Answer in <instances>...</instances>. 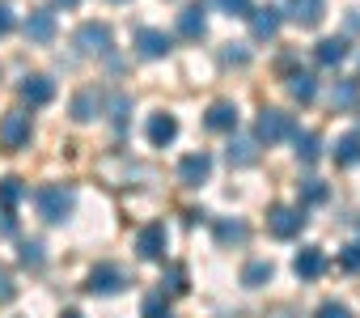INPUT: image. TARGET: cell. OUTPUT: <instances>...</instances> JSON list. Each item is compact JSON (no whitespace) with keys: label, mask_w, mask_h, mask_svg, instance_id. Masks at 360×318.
Instances as JSON below:
<instances>
[{"label":"cell","mask_w":360,"mask_h":318,"mask_svg":"<svg viewBox=\"0 0 360 318\" xmlns=\"http://www.w3.org/2000/svg\"><path fill=\"white\" fill-rule=\"evenodd\" d=\"M280 22H284V9H250V34L259 39V43H267V39H276L280 34Z\"/></svg>","instance_id":"10"},{"label":"cell","mask_w":360,"mask_h":318,"mask_svg":"<svg viewBox=\"0 0 360 318\" xmlns=\"http://www.w3.org/2000/svg\"><path fill=\"white\" fill-rule=\"evenodd\" d=\"M43 259H47L43 255V242H22V263L26 267H43Z\"/></svg>","instance_id":"30"},{"label":"cell","mask_w":360,"mask_h":318,"mask_svg":"<svg viewBox=\"0 0 360 318\" xmlns=\"http://www.w3.org/2000/svg\"><path fill=\"white\" fill-rule=\"evenodd\" d=\"M343 267H347V272H360V242L343 246Z\"/></svg>","instance_id":"35"},{"label":"cell","mask_w":360,"mask_h":318,"mask_svg":"<svg viewBox=\"0 0 360 318\" xmlns=\"http://www.w3.org/2000/svg\"><path fill=\"white\" fill-rule=\"evenodd\" d=\"M288 18H292L297 26H318V22L326 18V0H292Z\"/></svg>","instance_id":"17"},{"label":"cell","mask_w":360,"mask_h":318,"mask_svg":"<svg viewBox=\"0 0 360 318\" xmlns=\"http://www.w3.org/2000/svg\"><path fill=\"white\" fill-rule=\"evenodd\" d=\"M284 136H292V119H288L284 110L267 106V110L259 115V123H255V140H263V144H276V140H284Z\"/></svg>","instance_id":"4"},{"label":"cell","mask_w":360,"mask_h":318,"mask_svg":"<svg viewBox=\"0 0 360 318\" xmlns=\"http://www.w3.org/2000/svg\"><path fill=\"white\" fill-rule=\"evenodd\" d=\"M85 288H89L94 297H110V293H123V288H127V276H123V267H115V263H98V267L89 272Z\"/></svg>","instance_id":"2"},{"label":"cell","mask_w":360,"mask_h":318,"mask_svg":"<svg viewBox=\"0 0 360 318\" xmlns=\"http://www.w3.org/2000/svg\"><path fill=\"white\" fill-rule=\"evenodd\" d=\"M127 110H131V98H127V94H115V98H110V115H115V123H123Z\"/></svg>","instance_id":"34"},{"label":"cell","mask_w":360,"mask_h":318,"mask_svg":"<svg viewBox=\"0 0 360 318\" xmlns=\"http://www.w3.org/2000/svg\"><path fill=\"white\" fill-rule=\"evenodd\" d=\"M204 123L212 132H238V106L233 102H212L208 115H204Z\"/></svg>","instance_id":"16"},{"label":"cell","mask_w":360,"mask_h":318,"mask_svg":"<svg viewBox=\"0 0 360 318\" xmlns=\"http://www.w3.org/2000/svg\"><path fill=\"white\" fill-rule=\"evenodd\" d=\"M144 132H148V144H153V148H165V144H174V136H178V119H174L169 110H157Z\"/></svg>","instance_id":"11"},{"label":"cell","mask_w":360,"mask_h":318,"mask_svg":"<svg viewBox=\"0 0 360 318\" xmlns=\"http://www.w3.org/2000/svg\"><path fill=\"white\" fill-rule=\"evenodd\" d=\"M314 318H352V310H347L343 301H326V305H318Z\"/></svg>","instance_id":"33"},{"label":"cell","mask_w":360,"mask_h":318,"mask_svg":"<svg viewBox=\"0 0 360 318\" xmlns=\"http://www.w3.org/2000/svg\"><path fill=\"white\" fill-rule=\"evenodd\" d=\"M292 272H297V280H318L326 272V255L318 246H301L297 259H292Z\"/></svg>","instance_id":"12"},{"label":"cell","mask_w":360,"mask_h":318,"mask_svg":"<svg viewBox=\"0 0 360 318\" xmlns=\"http://www.w3.org/2000/svg\"><path fill=\"white\" fill-rule=\"evenodd\" d=\"M288 94H292L297 102H314V98H318V81H314L309 72H292V77H288Z\"/></svg>","instance_id":"23"},{"label":"cell","mask_w":360,"mask_h":318,"mask_svg":"<svg viewBox=\"0 0 360 318\" xmlns=\"http://www.w3.org/2000/svg\"><path fill=\"white\" fill-rule=\"evenodd\" d=\"M115 5H123V0H115Z\"/></svg>","instance_id":"41"},{"label":"cell","mask_w":360,"mask_h":318,"mask_svg":"<svg viewBox=\"0 0 360 318\" xmlns=\"http://www.w3.org/2000/svg\"><path fill=\"white\" fill-rule=\"evenodd\" d=\"M314 56H318V64L335 68V64H343V60H347V39H322Z\"/></svg>","instance_id":"21"},{"label":"cell","mask_w":360,"mask_h":318,"mask_svg":"<svg viewBox=\"0 0 360 318\" xmlns=\"http://www.w3.org/2000/svg\"><path fill=\"white\" fill-rule=\"evenodd\" d=\"M22 98H26L30 106H47V102L56 98V81H51V77H43V72H34V77H26V81H22Z\"/></svg>","instance_id":"14"},{"label":"cell","mask_w":360,"mask_h":318,"mask_svg":"<svg viewBox=\"0 0 360 318\" xmlns=\"http://www.w3.org/2000/svg\"><path fill=\"white\" fill-rule=\"evenodd\" d=\"M161 284H169V293H187V267H169V276Z\"/></svg>","instance_id":"32"},{"label":"cell","mask_w":360,"mask_h":318,"mask_svg":"<svg viewBox=\"0 0 360 318\" xmlns=\"http://www.w3.org/2000/svg\"><path fill=\"white\" fill-rule=\"evenodd\" d=\"M94 115H98V89H81L77 102H72V119L77 123H89Z\"/></svg>","instance_id":"25"},{"label":"cell","mask_w":360,"mask_h":318,"mask_svg":"<svg viewBox=\"0 0 360 318\" xmlns=\"http://www.w3.org/2000/svg\"><path fill=\"white\" fill-rule=\"evenodd\" d=\"M326 196H330V191H326L322 179H305V183H301V204H326Z\"/></svg>","instance_id":"28"},{"label":"cell","mask_w":360,"mask_h":318,"mask_svg":"<svg viewBox=\"0 0 360 318\" xmlns=\"http://www.w3.org/2000/svg\"><path fill=\"white\" fill-rule=\"evenodd\" d=\"M204 30H208V18H204L200 5H187L183 13H178V34L183 39H204Z\"/></svg>","instance_id":"18"},{"label":"cell","mask_w":360,"mask_h":318,"mask_svg":"<svg viewBox=\"0 0 360 318\" xmlns=\"http://www.w3.org/2000/svg\"><path fill=\"white\" fill-rule=\"evenodd\" d=\"M169 47H174V39H169L165 30H157V26L136 30V51H140L144 60H161V56H169Z\"/></svg>","instance_id":"8"},{"label":"cell","mask_w":360,"mask_h":318,"mask_svg":"<svg viewBox=\"0 0 360 318\" xmlns=\"http://www.w3.org/2000/svg\"><path fill=\"white\" fill-rule=\"evenodd\" d=\"M140 318H169L165 293H153V297H144V305H140Z\"/></svg>","instance_id":"29"},{"label":"cell","mask_w":360,"mask_h":318,"mask_svg":"<svg viewBox=\"0 0 360 318\" xmlns=\"http://www.w3.org/2000/svg\"><path fill=\"white\" fill-rule=\"evenodd\" d=\"M217 5H221L229 18H250V9H255L250 0H217Z\"/></svg>","instance_id":"31"},{"label":"cell","mask_w":360,"mask_h":318,"mask_svg":"<svg viewBox=\"0 0 360 318\" xmlns=\"http://www.w3.org/2000/svg\"><path fill=\"white\" fill-rule=\"evenodd\" d=\"M5 301H13V280L0 272V305H5Z\"/></svg>","instance_id":"37"},{"label":"cell","mask_w":360,"mask_h":318,"mask_svg":"<svg viewBox=\"0 0 360 318\" xmlns=\"http://www.w3.org/2000/svg\"><path fill=\"white\" fill-rule=\"evenodd\" d=\"M22 200H26V183H22L18 174L0 179V212H13V208H18Z\"/></svg>","instance_id":"19"},{"label":"cell","mask_w":360,"mask_h":318,"mask_svg":"<svg viewBox=\"0 0 360 318\" xmlns=\"http://www.w3.org/2000/svg\"><path fill=\"white\" fill-rule=\"evenodd\" d=\"M165 246H169V234H165V225H144L140 234H136V255L140 259H148V263H157V259H165Z\"/></svg>","instance_id":"6"},{"label":"cell","mask_w":360,"mask_h":318,"mask_svg":"<svg viewBox=\"0 0 360 318\" xmlns=\"http://www.w3.org/2000/svg\"><path fill=\"white\" fill-rule=\"evenodd\" d=\"M301 225H305V208H288V204H276L271 212H267V229L276 234V238H297L301 234Z\"/></svg>","instance_id":"5"},{"label":"cell","mask_w":360,"mask_h":318,"mask_svg":"<svg viewBox=\"0 0 360 318\" xmlns=\"http://www.w3.org/2000/svg\"><path fill=\"white\" fill-rule=\"evenodd\" d=\"M208 174H212V157L208 153H187L183 162H178V179H183V187H200V183H208Z\"/></svg>","instance_id":"9"},{"label":"cell","mask_w":360,"mask_h":318,"mask_svg":"<svg viewBox=\"0 0 360 318\" xmlns=\"http://www.w3.org/2000/svg\"><path fill=\"white\" fill-rule=\"evenodd\" d=\"M60 318H81V310H64V314H60Z\"/></svg>","instance_id":"40"},{"label":"cell","mask_w":360,"mask_h":318,"mask_svg":"<svg viewBox=\"0 0 360 318\" xmlns=\"http://www.w3.org/2000/svg\"><path fill=\"white\" fill-rule=\"evenodd\" d=\"M0 144H5L9 153H18L22 144H30V115L26 110H9L5 119H0Z\"/></svg>","instance_id":"3"},{"label":"cell","mask_w":360,"mask_h":318,"mask_svg":"<svg viewBox=\"0 0 360 318\" xmlns=\"http://www.w3.org/2000/svg\"><path fill=\"white\" fill-rule=\"evenodd\" d=\"M356 98H360V81H335V89H330V106L335 110H347V106H356Z\"/></svg>","instance_id":"22"},{"label":"cell","mask_w":360,"mask_h":318,"mask_svg":"<svg viewBox=\"0 0 360 318\" xmlns=\"http://www.w3.org/2000/svg\"><path fill=\"white\" fill-rule=\"evenodd\" d=\"M271 276H276L271 259H255V263H246V272H242V284H246V288H259V284H267Z\"/></svg>","instance_id":"24"},{"label":"cell","mask_w":360,"mask_h":318,"mask_svg":"<svg viewBox=\"0 0 360 318\" xmlns=\"http://www.w3.org/2000/svg\"><path fill=\"white\" fill-rule=\"evenodd\" d=\"M225 157H229V166H255L259 162V140H250V136H233L229 140V148H225Z\"/></svg>","instance_id":"15"},{"label":"cell","mask_w":360,"mask_h":318,"mask_svg":"<svg viewBox=\"0 0 360 318\" xmlns=\"http://www.w3.org/2000/svg\"><path fill=\"white\" fill-rule=\"evenodd\" d=\"M34 204H39V217H43V221L60 225V221H68V217H72V208H77V196H72V187H60V183H51V187H39Z\"/></svg>","instance_id":"1"},{"label":"cell","mask_w":360,"mask_h":318,"mask_svg":"<svg viewBox=\"0 0 360 318\" xmlns=\"http://www.w3.org/2000/svg\"><path fill=\"white\" fill-rule=\"evenodd\" d=\"M292 140H297V157H301V162H318V153H322L318 148L322 144L318 132H292Z\"/></svg>","instance_id":"26"},{"label":"cell","mask_w":360,"mask_h":318,"mask_svg":"<svg viewBox=\"0 0 360 318\" xmlns=\"http://www.w3.org/2000/svg\"><path fill=\"white\" fill-rule=\"evenodd\" d=\"M9 30H13V9L0 0V34H9Z\"/></svg>","instance_id":"36"},{"label":"cell","mask_w":360,"mask_h":318,"mask_svg":"<svg viewBox=\"0 0 360 318\" xmlns=\"http://www.w3.org/2000/svg\"><path fill=\"white\" fill-rule=\"evenodd\" d=\"M335 162L339 166H356L360 162V132H343L335 140Z\"/></svg>","instance_id":"20"},{"label":"cell","mask_w":360,"mask_h":318,"mask_svg":"<svg viewBox=\"0 0 360 318\" xmlns=\"http://www.w3.org/2000/svg\"><path fill=\"white\" fill-rule=\"evenodd\" d=\"M81 0H56V9H77Z\"/></svg>","instance_id":"39"},{"label":"cell","mask_w":360,"mask_h":318,"mask_svg":"<svg viewBox=\"0 0 360 318\" xmlns=\"http://www.w3.org/2000/svg\"><path fill=\"white\" fill-rule=\"evenodd\" d=\"M110 43H115V39H110V26H106V22H85V26L77 30V47L89 51V56H106Z\"/></svg>","instance_id":"7"},{"label":"cell","mask_w":360,"mask_h":318,"mask_svg":"<svg viewBox=\"0 0 360 318\" xmlns=\"http://www.w3.org/2000/svg\"><path fill=\"white\" fill-rule=\"evenodd\" d=\"M246 234H250L246 221H217V242H225V246L229 242H246Z\"/></svg>","instance_id":"27"},{"label":"cell","mask_w":360,"mask_h":318,"mask_svg":"<svg viewBox=\"0 0 360 318\" xmlns=\"http://www.w3.org/2000/svg\"><path fill=\"white\" fill-rule=\"evenodd\" d=\"M26 39L30 43H51L56 39V13L51 9H34L26 18Z\"/></svg>","instance_id":"13"},{"label":"cell","mask_w":360,"mask_h":318,"mask_svg":"<svg viewBox=\"0 0 360 318\" xmlns=\"http://www.w3.org/2000/svg\"><path fill=\"white\" fill-rule=\"evenodd\" d=\"M225 64H246V51H242V47H238V43H233V47H229V51H225Z\"/></svg>","instance_id":"38"}]
</instances>
